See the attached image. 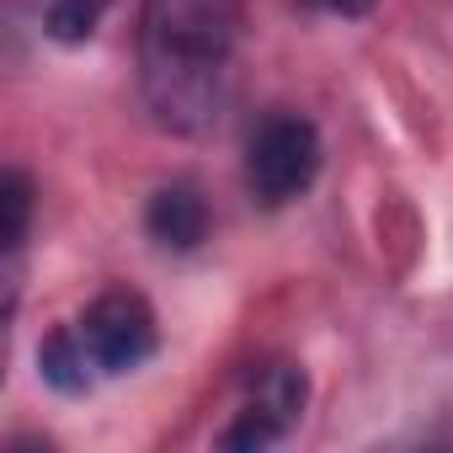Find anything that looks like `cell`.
I'll return each instance as SVG.
<instances>
[{
    "label": "cell",
    "mask_w": 453,
    "mask_h": 453,
    "mask_svg": "<svg viewBox=\"0 0 453 453\" xmlns=\"http://www.w3.org/2000/svg\"><path fill=\"white\" fill-rule=\"evenodd\" d=\"M235 0H150L139 27V86L160 128L203 134L224 112L235 59Z\"/></svg>",
    "instance_id": "1"
},
{
    "label": "cell",
    "mask_w": 453,
    "mask_h": 453,
    "mask_svg": "<svg viewBox=\"0 0 453 453\" xmlns=\"http://www.w3.org/2000/svg\"><path fill=\"white\" fill-rule=\"evenodd\" d=\"M320 176V134L299 112H273L246 144V187L257 203L283 208Z\"/></svg>",
    "instance_id": "2"
},
{
    "label": "cell",
    "mask_w": 453,
    "mask_h": 453,
    "mask_svg": "<svg viewBox=\"0 0 453 453\" xmlns=\"http://www.w3.org/2000/svg\"><path fill=\"white\" fill-rule=\"evenodd\" d=\"M75 336H81V347H86V357H91V368L102 379L134 373L139 363L155 357V342H160L155 310L134 288H112V294L91 299L86 315L75 320Z\"/></svg>",
    "instance_id": "3"
},
{
    "label": "cell",
    "mask_w": 453,
    "mask_h": 453,
    "mask_svg": "<svg viewBox=\"0 0 453 453\" xmlns=\"http://www.w3.org/2000/svg\"><path fill=\"white\" fill-rule=\"evenodd\" d=\"M304 395H310V384H304V373L294 363L262 368L246 405L235 411V421L219 432V442L224 448H273V442H283L294 432L299 411H304Z\"/></svg>",
    "instance_id": "4"
},
{
    "label": "cell",
    "mask_w": 453,
    "mask_h": 453,
    "mask_svg": "<svg viewBox=\"0 0 453 453\" xmlns=\"http://www.w3.org/2000/svg\"><path fill=\"white\" fill-rule=\"evenodd\" d=\"M144 224H150V235H155L160 246H171V251H192V246L208 235V208H203L197 187L171 181V187H160V192L150 197Z\"/></svg>",
    "instance_id": "5"
},
{
    "label": "cell",
    "mask_w": 453,
    "mask_h": 453,
    "mask_svg": "<svg viewBox=\"0 0 453 453\" xmlns=\"http://www.w3.org/2000/svg\"><path fill=\"white\" fill-rule=\"evenodd\" d=\"M38 368H43V379H49L59 395H86V389L102 379V373L91 368V357H86L75 326H59V331L38 347Z\"/></svg>",
    "instance_id": "6"
},
{
    "label": "cell",
    "mask_w": 453,
    "mask_h": 453,
    "mask_svg": "<svg viewBox=\"0 0 453 453\" xmlns=\"http://www.w3.org/2000/svg\"><path fill=\"white\" fill-rule=\"evenodd\" d=\"M112 0H43V33L54 43H86L102 17H107Z\"/></svg>",
    "instance_id": "7"
},
{
    "label": "cell",
    "mask_w": 453,
    "mask_h": 453,
    "mask_svg": "<svg viewBox=\"0 0 453 453\" xmlns=\"http://www.w3.org/2000/svg\"><path fill=\"white\" fill-rule=\"evenodd\" d=\"M0 213H6L0 241H6V257H17L27 241V219H33V181L22 171H6V181H0Z\"/></svg>",
    "instance_id": "8"
},
{
    "label": "cell",
    "mask_w": 453,
    "mask_h": 453,
    "mask_svg": "<svg viewBox=\"0 0 453 453\" xmlns=\"http://www.w3.org/2000/svg\"><path fill=\"white\" fill-rule=\"evenodd\" d=\"M326 6H336V12H363L368 0H326Z\"/></svg>",
    "instance_id": "9"
}]
</instances>
